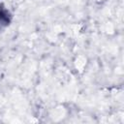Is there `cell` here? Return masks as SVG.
Returning <instances> with one entry per match:
<instances>
[{"instance_id":"obj_1","label":"cell","mask_w":124,"mask_h":124,"mask_svg":"<svg viewBox=\"0 0 124 124\" xmlns=\"http://www.w3.org/2000/svg\"><path fill=\"white\" fill-rule=\"evenodd\" d=\"M11 21V16L9 12L5 9L0 8V30H2L4 27L8 26Z\"/></svg>"}]
</instances>
